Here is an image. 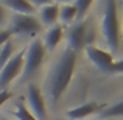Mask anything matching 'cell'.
<instances>
[{
  "mask_svg": "<svg viewBox=\"0 0 123 120\" xmlns=\"http://www.w3.org/2000/svg\"><path fill=\"white\" fill-rule=\"evenodd\" d=\"M87 58L95 67L106 73H122L123 70V61L120 58H115L111 51H106L103 48L97 47V45H87L84 47Z\"/></svg>",
  "mask_w": 123,
  "mask_h": 120,
  "instance_id": "3957f363",
  "label": "cell"
},
{
  "mask_svg": "<svg viewBox=\"0 0 123 120\" xmlns=\"http://www.w3.org/2000/svg\"><path fill=\"white\" fill-rule=\"evenodd\" d=\"M67 120H69V119H67Z\"/></svg>",
  "mask_w": 123,
  "mask_h": 120,
  "instance_id": "cb8c5ba5",
  "label": "cell"
},
{
  "mask_svg": "<svg viewBox=\"0 0 123 120\" xmlns=\"http://www.w3.org/2000/svg\"><path fill=\"white\" fill-rule=\"evenodd\" d=\"M14 117L17 120H37L33 114L30 112V109L24 105V103H17L14 109Z\"/></svg>",
  "mask_w": 123,
  "mask_h": 120,
  "instance_id": "2e32d148",
  "label": "cell"
},
{
  "mask_svg": "<svg viewBox=\"0 0 123 120\" xmlns=\"http://www.w3.org/2000/svg\"><path fill=\"white\" fill-rule=\"evenodd\" d=\"M34 8H42L45 5H50V3H55V0H28Z\"/></svg>",
  "mask_w": 123,
  "mask_h": 120,
  "instance_id": "ffe728a7",
  "label": "cell"
},
{
  "mask_svg": "<svg viewBox=\"0 0 123 120\" xmlns=\"http://www.w3.org/2000/svg\"><path fill=\"white\" fill-rule=\"evenodd\" d=\"M58 20H61L64 25L73 24L78 20V9L73 3H67V5L59 6V17Z\"/></svg>",
  "mask_w": 123,
  "mask_h": 120,
  "instance_id": "4fadbf2b",
  "label": "cell"
},
{
  "mask_svg": "<svg viewBox=\"0 0 123 120\" xmlns=\"http://www.w3.org/2000/svg\"><path fill=\"white\" fill-rule=\"evenodd\" d=\"M11 38H12V34L8 30H0V47L5 45L8 41H11Z\"/></svg>",
  "mask_w": 123,
  "mask_h": 120,
  "instance_id": "d6986e66",
  "label": "cell"
},
{
  "mask_svg": "<svg viewBox=\"0 0 123 120\" xmlns=\"http://www.w3.org/2000/svg\"><path fill=\"white\" fill-rule=\"evenodd\" d=\"M105 105H98V103H86V105H80L76 108L67 111V117L69 120H81L86 119L89 115L95 114V112H100V109Z\"/></svg>",
  "mask_w": 123,
  "mask_h": 120,
  "instance_id": "30bf717a",
  "label": "cell"
},
{
  "mask_svg": "<svg viewBox=\"0 0 123 120\" xmlns=\"http://www.w3.org/2000/svg\"><path fill=\"white\" fill-rule=\"evenodd\" d=\"M55 3H64V5H67V3H73V0H55Z\"/></svg>",
  "mask_w": 123,
  "mask_h": 120,
  "instance_id": "7402d4cb",
  "label": "cell"
},
{
  "mask_svg": "<svg viewBox=\"0 0 123 120\" xmlns=\"http://www.w3.org/2000/svg\"><path fill=\"white\" fill-rule=\"evenodd\" d=\"M59 17V5L58 3H50V5H45L41 8L39 11V22L42 24V27H51L58 22Z\"/></svg>",
  "mask_w": 123,
  "mask_h": 120,
  "instance_id": "8fae6325",
  "label": "cell"
},
{
  "mask_svg": "<svg viewBox=\"0 0 123 120\" xmlns=\"http://www.w3.org/2000/svg\"><path fill=\"white\" fill-rule=\"evenodd\" d=\"M6 20H8V14H6V8L0 3V27H3V25L6 24Z\"/></svg>",
  "mask_w": 123,
  "mask_h": 120,
  "instance_id": "44dd1931",
  "label": "cell"
},
{
  "mask_svg": "<svg viewBox=\"0 0 123 120\" xmlns=\"http://www.w3.org/2000/svg\"><path fill=\"white\" fill-rule=\"evenodd\" d=\"M45 48L41 39H34L30 42L27 51L24 56V67L20 72V80L22 81H28L37 70L41 69L42 63L45 59Z\"/></svg>",
  "mask_w": 123,
  "mask_h": 120,
  "instance_id": "277c9868",
  "label": "cell"
},
{
  "mask_svg": "<svg viewBox=\"0 0 123 120\" xmlns=\"http://www.w3.org/2000/svg\"><path fill=\"white\" fill-rule=\"evenodd\" d=\"M12 53H14V44H12L11 41H8L5 45L0 47V70H2L3 66L11 59Z\"/></svg>",
  "mask_w": 123,
  "mask_h": 120,
  "instance_id": "9a60e30c",
  "label": "cell"
},
{
  "mask_svg": "<svg viewBox=\"0 0 123 120\" xmlns=\"http://www.w3.org/2000/svg\"><path fill=\"white\" fill-rule=\"evenodd\" d=\"M123 111V101H117L111 106H103L100 109V117L101 120H109L111 117H122Z\"/></svg>",
  "mask_w": 123,
  "mask_h": 120,
  "instance_id": "5bb4252c",
  "label": "cell"
},
{
  "mask_svg": "<svg viewBox=\"0 0 123 120\" xmlns=\"http://www.w3.org/2000/svg\"><path fill=\"white\" fill-rule=\"evenodd\" d=\"M76 69V53L70 48H66L56 63L53 64L44 83V92L51 106H55L67 90L72 76Z\"/></svg>",
  "mask_w": 123,
  "mask_h": 120,
  "instance_id": "6da1fadb",
  "label": "cell"
},
{
  "mask_svg": "<svg viewBox=\"0 0 123 120\" xmlns=\"http://www.w3.org/2000/svg\"><path fill=\"white\" fill-rule=\"evenodd\" d=\"M8 31L19 36H36L42 31V24L34 14H12Z\"/></svg>",
  "mask_w": 123,
  "mask_h": 120,
  "instance_id": "5b68a950",
  "label": "cell"
},
{
  "mask_svg": "<svg viewBox=\"0 0 123 120\" xmlns=\"http://www.w3.org/2000/svg\"><path fill=\"white\" fill-rule=\"evenodd\" d=\"M24 56L25 51H17L16 55H12L11 59L3 66V69L0 70V90H5L9 87V84L12 83L17 76H20L22 67H24Z\"/></svg>",
  "mask_w": 123,
  "mask_h": 120,
  "instance_id": "52a82bcc",
  "label": "cell"
},
{
  "mask_svg": "<svg viewBox=\"0 0 123 120\" xmlns=\"http://www.w3.org/2000/svg\"><path fill=\"white\" fill-rule=\"evenodd\" d=\"M64 33H66V31H64V27L59 25V24H55V25H51V27H48V30L45 31V34H44V39H41L42 44H44L45 51H53L55 48L59 45V42L62 41Z\"/></svg>",
  "mask_w": 123,
  "mask_h": 120,
  "instance_id": "9c48e42d",
  "label": "cell"
},
{
  "mask_svg": "<svg viewBox=\"0 0 123 120\" xmlns=\"http://www.w3.org/2000/svg\"><path fill=\"white\" fill-rule=\"evenodd\" d=\"M5 8L12 9L14 14H34L36 8L28 0H0Z\"/></svg>",
  "mask_w": 123,
  "mask_h": 120,
  "instance_id": "7c38bea8",
  "label": "cell"
},
{
  "mask_svg": "<svg viewBox=\"0 0 123 120\" xmlns=\"http://www.w3.org/2000/svg\"><path fill=\"white\" fill-rule=\"evenodd\" d=\"M0 120H9V119H6V117H2V119H0Z\"/></svg>",
  "mask_w": 123,
  "mask_h": 120,
  "instance_id": "603a6c76",
  "label": "cell"
},
{
  "mask_svg": "<svg viewBox=\"0 0 123 120\" xmlns=\"http://www.w3.org/2000/svg\"><path fill=\"white\" fill-rule=\"evenodd\" d=\"M69 44L70 50L76 51L83 50L87 45H92V30H89V24L86 20H76L72 24V27L67 30V33H64Z\"/></svg>",
  "mask_w": 123,
  "mask_h": 120,
  "instance_id": "8992f818",
  "label": "cell"
},
{
  "mask_svg": "<svg viewBox=\"0 0 123 120\" xmlns=\"http://www.w3.org/2000/svg\"><path fill=\"white\" fill-rule=\"evenodd\" d=\"M101 34L112 55L120 53V19H118V2L105 0L101 19Z\"/></svg>",
  "mask_w": 123,
  "mask_h": 120,
  "instance_id": "7a4b0ae2",
  "label": "cell"
},
{
  "mask_svg": "<svg viewBox=\"0 0 123 120\" xmlns=\"http://www.w3.org/2000/svg\"><path fill=\"white\" fill-rule=\"evenodd\" d=\"M12 98V92L9 89H5V90H0V108L5 105L8 100Z\"/></svg>",
  "mask_w": 123,
  "mask_h": 120,
  "instance_id": "ac0fdd59",
  "label": "cell"
},
{
  "mask_svg": "<svg viewBox=\"0 0 123 120\" xmlns=\"http://www.w3.org/2000/svg\"><path fill=\"white\" fill-rule=\"evenodd\" d=\"M92 3H93V0H75L73 2V5L78 9V20H84L86 14L89 13L90 6H92Z\"/></svg>",
  "mask_w": 123,
  "mask_h": 120,
  "instance_id": "e0dca14e",
  "label": "cell"
},
{
  "mask_svg": "<svg viewBox=\"0 0 123 120\" xmlns=\"http://www.w3.org/2000/svg\"><path fill=\"white\" fill-rule=\"evenodd\" d=\"M100 120H101V119H100Z\"/></svg>",
  "mask_w": 123,
  "mask_h": 120,
  "instance_id": "d4e9b609",
  "label": "cell"
},
{
  "mask_svg": "<svg viewBox=\"0 0 123 120\" xmlns=\"http://www.w3.org/2000/svg\"><path fill=\"white\" fill-rule=\"evenodd\" d=\"M28 109L37 120H47V105H45L44 94L36 84H28L27 87Z\"/></svg>",
  "mask_w": 123,
  "mask_h": 120,
  "instance_id": "ba28073f",
  "label": "cell"
}]
</instances>
